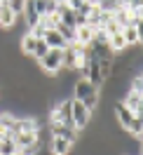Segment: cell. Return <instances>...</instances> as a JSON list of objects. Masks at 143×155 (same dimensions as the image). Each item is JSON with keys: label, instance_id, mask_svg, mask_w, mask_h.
Instances as JSON below:
<instances>
[{"label": "cell", "instance_id": "3", "mask_svg": "<svg viewBox=\"0 0 143 155\" xmlns=\"http://www.w3.org/2000/svg\"><path fill=\"white\" fill-rule=\"evenodd\" d=\"M49 122H59V125H68L73 127V117H70V99L57 101L49 108Z\"/></svg>", "mask_w": 143, "mask_h": 155}, {"label": "cell", "instance_id": "5", "mask_svg": "<svg viewBox=\"0 0 143 155\" xmlns=\"http://www.w3.org/2000/svg\"><path fill=\"white\" fill-rule=\"evenodd\" d=\"M113 113H115V117H117L120 127H122L124 132H129V127H132V122H134V117H136V115L124 106L122 101H113Z\"/></svg>", "mask_w": 143, "mask_h": 155}, {"label": "cell", "instance_id": "11", "mask_svg": "<svg viewBox=\"0 0 143 155\" xmlns=\"http://www.w3.org/2000/svg\"><path fill=\"white\" fill-rule=\"evenodd\" d=\"M17 19H19V17L2 2V5H0V28H12V26L17 24Z\"/></svg>", "mask_w": 143, "mask_h": 155}, {"label": "cell", "instance_id": "8", "mask_svg": "<svg viewBox=\"0 0 143 155\" xmlns=\"http://www.w3.org/2000/svg\"><path fill=\"white\" fill-rule=\"evenodd\" d=\"M73 146L75 143H70V141L61 139V136H52V139H49V153L52 155H70Z\"/></svg>", "mask_w": 143, "mask_h": 155}, {"label": "cell", "instance_id": "18", "mask_svg": "<svg viewBox=\"0 0 143 155\" xmlns=\"http://www.w3.org/2000/svg\"><path fill=\"white\" fill-rule=\"evenodd\" d=\"M17 155H21V153H17Z\"/></svg>", "mask_w": 143, "mask_h": 155}, {"label": "cell", "instance_id": "16", "mask_svg": "<svg viewBox=\"0 0 143 155\" xmlns=\"http://www.w3.org/2000/svg\"><path fill=\"white\" fill-rule=\"evenodd\" d=\"M5 5H7L17 17H21V14H24V7H26V0H5Z\"/></svg>", "mask_w": 143, "mask_h": 155}, {"label": "cell", "instance_id": "7", "mask_svg": "<svg viewBox=\"0 0 143 155\" xmlns=\"http://www.w3.org/2000/svg\"><path fill=\"white\" fill-rule=\"evenodd\" d=\"M77 132L75 127H68V125H59V122H49V136H61V139H66L70 143H75L77 139Z\"/></svg>", "mask_w": 143, "mask_h": 155}, {"label": "cell", "instance_id": "9", "mask_svg": "<svg viewBox=\"0 0 143 155\" xmlns=\"http://www.w3.org/2000/svg\"><path fill=\"white\" fill-rule=\"evenodd\" d=\"M42 40H45V45H47L49 49H66L68 47V42L63 40V35H61L57 28H49L47 33L42 35Z\"/></svg>", "mask_w": 143, "mask_h": 155}, {"label": "cell", "instance_id": "10", "mask_svg": "<svg viewBox=\"0 0 143 155\" xmlns=\"http://www.w3.org/2000/svg\"><path fill=\"white\" fill-rule=\"evenodd\" d=\"M120 33H122V38H124V42H127V47H132V45H141V40H143L141 28H136V26H124Z\"/></svg>", "mask_w": 143, "mask_h": 155}, {"label": "cell", "instance_id": "17", "mask_svg": "<svg viewBox=\"0 0 143 155\" xmlns=\"http://www.w3.org/2000/svg\"><path fill=\"white\" fill-rule=\"evenodd\" d=\"M47 45H45V40H38V45H35V49H33V59L38 61V59H42L45 54H47Z\"/></svg>", "mask_w": 143, "mask_h": 155}, {"label": "cell", "instance_id": "6", "mask_svg": "<svg viewBox=\"0 0 143 155\" xmlns=\"http://www.w3.org/2000/svg\"><path fill=\"white\" fill-rule=\"evenodd\" d=\"M122 104H124L127 108H129V110H132L134 115H143V94H141V92L127 89V92H124Z\"/></svg>", "mask_w": 143, "mask_h": 155}, {"label": "cell", "instance_id": "15", "mask_svg": "<svg viewBox=\"0 0 143 155\" xmlns=\"http://www.w3.org/2000/svg\"><path fill=\"white\" fill-rule=\"evenodd\" d=\"M19 153V148L14 143V139H5V141H0V155H17Z\"/></svg>", "mask_w": 143, "mask_h": 155}, {"label": "cell", "instance_id": "12", "mask_svg": "<svg viewBox=\"0 0 143 155\" xmlns=\"http://www.w3.org/2000/svg\"><path fill=\"white\" fill-rule=\"evenodd\" d=\"M94 5L101 12H108V14H115L117 10H122V0H94Z\"/></svg>", "mask_w": 143, "mask_h": 155}, {"label": "cell", "instance_id": "14", "mask_svg": "<svg viewBox=\"0 0 143 155\" xmlns=\"http://www.w3.org/2000/svg\"><path fill=\"white\" fill-rule=\"evenodd\" d=\"M57 31L63 35V40H66L68 45H70V42H75V28H73V26H66V24H61V21H59V24H57Z\"/></svg>", "mask_w": 143, "mask_h": 155}, {"label": "cell", "instance_id": "4", "mask_svg": "<svg viewBox=\"0 0 143 155\" xmlns=\"http://www.w3.org/2000/svg\"><path fill=\"white\" fill-rule=\"evenodd\" d=\"M38 66L47 73V75H57L61 71V49H47V54L42 59H38Z\"/></svg>", "mask_w": 143, "mask_h": 155}, {"label": "cell", "instance_id": "2", "mask_svg": "<svg viewBox=\"0 0 143 155\" xmlns=\"http://www.w3.org/2000/svg\"><path fill=\"white\" fill-rule=\"evenodd\" d=\"M70 117H73V127L80 132V129H85V127L92 122V110H89L82 101L70 99Z\"/></svg>", "mask_w": 143, "mask_h": 155}, {"label": "cell", "instance_id": "1", "mask_svg": "<svg viewBox=\"0 0 143 155\" xmlns=\"http://www.w3.org/2000/svg\"><path fill=\"white\" fill-rule=\"evenodd\" d=\"M73 99H77V101H82L92 113L96 110V106H99V99H101V94H99V87H94L89 80H85V78H80V80H75L73 82Z\"/></svg>", "mask_w": 143, "mask_h": 155}, {"label": "cell", "instance_id": "13", "mask_svg": "<svg viewBox=\"0 0 143 155\" xmlns=\"http://www.w3.org/2000/svg\"><path fill=\"white\" fill-rule=\"evenodd\" d=\"M108 45H110V49H113V54H117V52L127 49V42H124L122 33H115V35H110V38H108Z\"/></svg>", "mask_w": 143, "mask_h": 155}]
</instances>
